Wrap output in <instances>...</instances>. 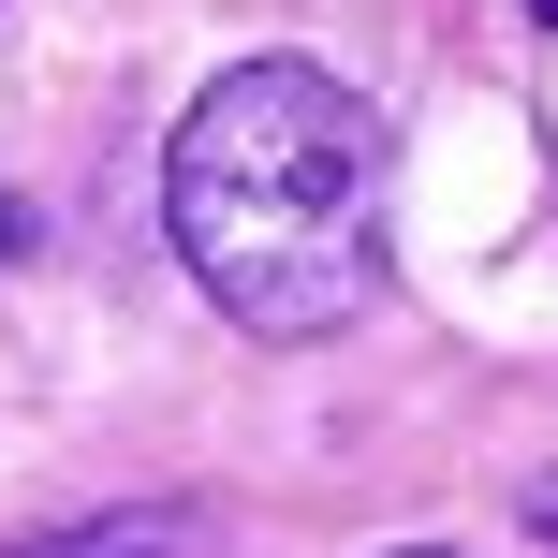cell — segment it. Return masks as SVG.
Masks as SVG:
<instances>
[{
    "label": "cell",
    "instance_id": "obj_5",
    "mask_svg": "<svg viewBox=\"0 0 558 558\" xmlns=\"http://www.w3.org/2000/svg\"><path fill=\"white\" fill-rule=\"evenodd\" d=\"M397 558H456V544H397Z\"/></svg>",
    "mask_w": 558,
    "mask_h": 558
},
{
    "label": "cell",
    "instance_id": "obj_4",
    "mask_svg": "<svg viewBox=\"0 0 558 558\" xmlns=\"http://www.w3.org/2000/svg\"><path fill=\"white\" fill-rule=\"evenodd\" d=\"M530 29H558V0H530Z\"/></svg>",
    "mask_w": 558,
    "mask_h": 558
},
{
    "label": "cell",
    "instance_id": "obj_3",
    "mask_svg": "<svg viewBox=\"0 0 558 558\" xmlns=\"http://www.w3.org/2000/svg\"><path fill=\"white\" fill-rule=\"evenodd\" d=\"M530 530H544V544H558V471H530Z\"/></svg>",
    "mask_w": 558,
    "mask_h": 558
},
{
    "label": "cell",
    "instance_id": "obj_2",
    "mask_svg": "<svg viewBox=\"0 0 558 558\" xmlns=\"http://www.w3.org/2000/svg\"><path fill=\"white\" fill-rule=\"evenodd\" d=\"M0 558H221V544H206V514L133 500V514H74V530H45V544H0Z\"/></svg>",
    "mask_w": 558,
    "mask_h": 558
},
{
    "label": "cell",
    "instance_id": "obj_1",
    "mask_svg": "<svg viewBox=\"0 0 558 558\" xmlns=\"http://www.w3.org/2000/svg\"><path fill=\"white\" fill-rule=\"evenodd\" d=\"M397 133L324 59H235L162 147V235L235 338H338L383 294Z\"/></svg>",
    "mask_w": 558,
    "mask_h": 558
}]
</instances>
